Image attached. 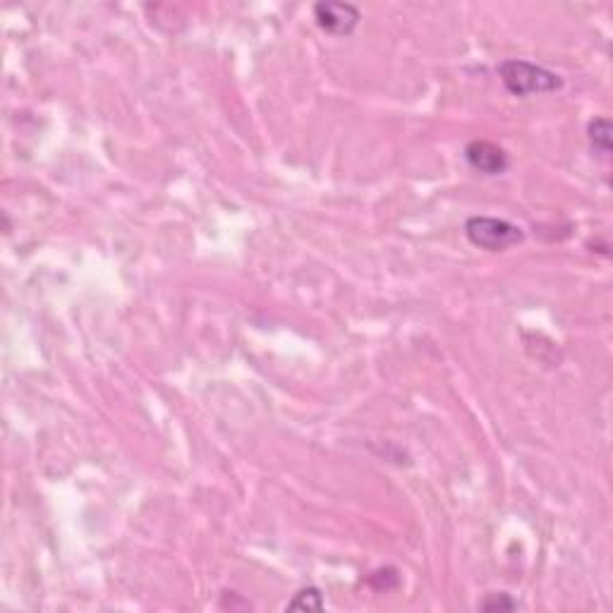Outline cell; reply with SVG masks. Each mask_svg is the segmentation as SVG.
<instances>
[{"label": "cell", "mask_w": 613, "mask_h": 613, "mask_svg": "<svg viewBox=\"0 0 613 613\" xmlns=\"http://www.w3.org/2000/svg\"><path fill=\"white\" fill-rule=\"evenodd\" d=\"M496 70H499L503 87L511 91L513 96H520V99H527V96L534 94H551V91L563 87V80L554 70L530 63V60H503Z\"/></svg>", "instance_id": "obj_1"}, {"label": "cell", "mask_w": 613, "mask_h": 613, "mask_svg": "<svg viewBox=\"0 0 613 613\" xmlns=\"http://www.w3.org/2000/svg\"><path fill=\"white\" fill-rule=\"evenodd\" d=\"M465 238L479 250L487 252H506L515 245H523V228L506 218L494 216H472L465 221Z\"/></svg>", "instance_id": "obj_2"}, {"label": "cell", "mask_w": 613, "mask_h": 613, "mask_svg": "<svg viewBox=\"0 0 613 613\" xmlns=\"http://www.w3.org/2000/svg\"><path fill=\"white\" fill-rule=\"evenodd\" d=\"M314 20H317L321 32L331 36H350L360 24L362 15L352 3L324 0V3L314 5Z\"/></svg>", "instance_id": "obj_3"}, {"label": "cell", "mask_w": 613, "mask_h": 613, "mask_svg": "<svg viewBox=\"0 0 613 613\" xmlns=\"http://www.w3.org/2000/svg\"><path fill=\"white\" fill-rule=\"evenodd\" d=\"M465 161L470 163V168H475L477 173L489 175V178L503 175L508 171V166H511V159H508L506 151H503L499 144L487 142V139H475V142L467 144Z\"/></svg>", "instance_id": "obj_4"}, {"label": "cell", "mask_w": 613, "mask_h": 613, "mask_svg": "<svg viewBox=\"0 0 613 613\" xmlns=\"http://www.w3.org/2000/svg\"><path fill=\"white\" fill-rule=\"evenodd\" d=\"M587 135H590V147L594 154H599L602 159H609L611 154V125L606 118H594L590 127H587Z\"/></svg>", "instance_id": "obj_5"}, {"label": "cell", "mask_w": 613, "mask_h": 613, "mask_svg": "<svg viewBox=\"0 0 613 613\" xmlns=\"http://www.w3.org/2000/svg\"><path fill=\"white\" fill-rule=\"evenodd\" d=\"M290 611H321L324 609V599H321V592L317 587H305L295 594L293 599L288 602Z\"/></svg>", "instance_id": "obj_6"}, {"label": "cell", "mask_w": 613, "mask_h": 613, "mask_svg": "<svg viewBox=\"0 0 613 613\" xmlns=\"http://www.w3.org/2000/svg\"><path fill=\"white\" fill-rule=\"evenodd\" d=\"M479 606H482L484 611H496V609L503 611V609H518V602H513L508 594L501 592V594H489Z\"/></svg>", "instance_id": "obj_7"}]
</instances>
